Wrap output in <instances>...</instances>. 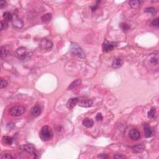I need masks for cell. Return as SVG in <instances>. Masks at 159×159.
<instances>
[{
	"label": "cell",
	"mask_w": 159,
	"mask_h": 159,
	"mask_svg": "<svg viewBox=\"0 0 159 159\" xmlns=\"http://www.w3.org/2000/svg\"><path fill=\"white\" fill-rule=\"evenodd\" d=\"M123 62L121 59L116 58L114 59L112 63V67L113 68H119L123 65Z\"/></svg>",
	"instance_id": "cell-15"
},
{
	"label": "cell",
	"mask_w": 159,
	"mask_h": 159,
	"mask_svg": "<svg viewBox=\"0 0 159 159\" xmlns=\"http://www.w3.org/2000/svg\"><path fill=\"white\" fill-rule=\"evenodd\" d=\"M52 47H53V43L47 39H42L39 44V48L41 50L45 52L51 50Z\"/></svg>",
	"instance_id": "cell-4"
},
{
	"label": "cell",
	"mask_w": 159,
	"mask_h": 159,
	"mask_svg": "<svg viewBox=\"0 0 159 159\" xmlns=\"http://www.w3.org/2000/svg\"><path fill=\"white\" fill-rule=\"evenodd\" d=\"M116 46L114 42H110L108 40H105L103 44V50L104 52H108L114 49Z\"/></svg>",
	"instance_id": "cell-7"
},
{
	"label": "cell",
	"mask_w": 159,
	"mask_h": 159,
	"mask_svg": "<svg viewBox=\"0 0 159 159\" xmlns=\"http://www.w3.org/2000/svg\"><path fill=\"white\" fill-rule=\"evenodd\" d=\"M21 149L24 151H26L30 154L33 155L35 157V155H37L36 150H35V147L33 144H26L21 147Z\"/></svg>",
	"instance_id": "cell-5"
},
{
	"label": "cell",
	"mask_w": 159,
	"mask_h": 159,
	"mask_svg": "<svg viewBox=\"0 0 159 159\" xmlns=\"http://www.w3.org/2000/svg\"><path fill=\"white\" fill-rule=\"evenodd\" d=\"M3 18H4V21H13V17L11 13H10L9 12H5L3 14Z\"/></svg>",
	"instance_id": "cell-20"
},
{
	"label": "cell",
	"mask_w": 159,
	"mask_h": 159,
	"mask_svg": "<svg viewBox=\"0 0 159 159\" xmlns=\"http://www.w3.org/2000/svg\"><path fill=\"white\" fill-rule=\"evenodd\" d=\"M24 111H25V108H24L23 106H16L10 108L9 113L11 116L17 117V116H19L23 114V113H24Z\"/></svg>",
	"instance_id": "cell-3"
},
{
	"label": "cell",
	"mask_w": 159,
	"mask_h": 159,
	"mask_svg": "<svg viewBox=\"0 0 159 159\" xmlns=\"http://www.w3.org/2000/svg\"><path fill=\"white\" fill-rule=\"evenodd\" d=\"M5 4H6V1H0V8H1V9H3V7L5 6Z\"/></svg>",
	"instance_id": "cell-34"
},
{
	"label": "cell",
	"mask_w": 159,
	"mask_h": 159,
	"mask_svg": "<svg viewBox=\"0 0 159 159\" xmlns=\"http://www.w3.org/2000/svg\"><path fill=\"white\" fill-rule=\"evenodd\" d=\"M39 137L43 141H49L53 138V132L51 128L49 126H43L40 129Z\"/></svg>",
	"instance_id": "cell-1"
},
{
	"label": "cell",
	"mask_w": 159,
	"mask_h": 159,
	"mask_svg": "<svg viewBox=\"0 0 159 159\" xmlns=\"http://www.w3.org/2000/svg\"><path fill=\"white\" fill-rule=\"evenodd\" d=\"M144 129L145 137L147 138L150 137L152 136V134H153V131H152V129L150 128V126L147 124H145L144 126Z\"/></svg>",
	"instance_id": "cell-14"
},
{
	"label": "cell",
	"mask_w": 159,
	"mask_h": 159,
	"mask_svg": "<svg viewBox=\"0 0 159 159\" xmlns=\"http://www.w3.org/2000/svg\"><path fill=\"white\" fill-rule=\"evenodd\" d=\"M81 84H82V80H81L80 79L76 80L73 81V82L69 85V87H68L67 89H68V90H72L73 89L76 88L80 85Z\"/></svg>",
	"instance_id": "cell-17"
},
{
	"label": "cell",
	"mask_w": 159,
	"mask_h": 159,
	"mask_svg": "<svg viewBox=\"0 0 159 159\" xmlns=\"http://www.w3.org/2000/svg\"><path fill=\"white\" fill-rule=\"evenodd\" d=\"M99 158H108V155L107 154H104V153H101V154L98 155Z\"/></svg>",
	"instance_id": "cell-32"
},
{
	"label": "cell",
	"mask_w": 159,
	"mask_h": 159,
	"mask_svg": "<svg viewBox=\"0 0 159 159\" xmlns=\"http://www.w3.org/2000/svg\"><path fill=\"white\" fill-rule=\"evenodd\" d=\"M155 115H156V109L155 108H152L148 112V118L153 119L155 117Z\"/></svg>",
	"instance_id": "cell-23"
},
{
	"label": "cell",
	"mask_w": 159,
	"mask_h": 159,
	"mask_svg": "<svg viewBox=\"0 0 159 159\" xmlns=\"http://www.w3.org/2000/svg\"><path fill=\"white\" fill-rule=\"evenodd\" d=\"M142 1H139V0H132V1H129V5L132 8V9H137L140 6V3Z\"/></svg>",
	"instance_id": "cell-18"
},
{
	"label": "cell",
	"mask_w": 159,
	"mask_h": 159,
	"mask_svg": "<svg viewBox=\"0 0 159 159\" xmlns=\"http://www.w3.org/2000/svg\"><path fill=\"white\" fill-rule=\"evenodd\" d=\"M16 54L19 59H24L28 56V50H27L26 48L22 47L17 49Z\"/></svg>",
	"instance_id": "cell-9"
},
{
	"label": "cell",
	"mask_w": 159,
	"mask_h": 159,
	"mask_svg": "<svg viewBox=\"0 0 159 159\" xmlns=\"http://www.w3.org/2000/svg\"><path fill=\"white\" fill-rule=\"evenodd\" d=\"M8 85V82H6V80L4 79L1 78V83H0V88L1 89L4 88H6Z\"/></svg>",
	"instance_id": "cell-27"
},
{
	"label": "cell",
	"mask_w": 159,
	"mask_h": 159,
	"mask_svg": "<svg viewBox=\"0 0 159 159\" xmlns=\"http://www.w3.org/2000/svg\"><path fill=\"white\" fill-rule=\"evenodd\" d=\"M120 27H121V28L122 29V30H123V31H128V30L130 29V27L128 24H127L126 23H122L121 24V25H120Z\"/></svg>",
	"instance_id": "cell-26"
},
{
	"label": "cell",
	"mask_w": 159,
	"mask_h": 159,
	"mask_svg": "<svg viewBox=\"0 0 159 159\" xmlns=\"http://www.w3.org/2000/svg\"><path fill=\"white\" fill-rule=\"evenodd\" d=\"M79 106L83 108H89L93 104V101L91 99H79L78 103Z\"/></svg>",
	"instance_id": "cell-8"
},
{
	"label": "cell",
	"mask_w": 159,
	"mask_h": 159,
	"mask_svg": "<svg viewBox=\"0 0 159 159\" xmlns=\"http://www.w3.org/2000/svg\"><path fill=\"white\" fill-rule=\"evenodd\" d=\"M79 99L78 98H70L67 103V107L69 109H72L78 103Z\"/></svg>",
	"instance_id": "cell-11"
},
{
	"label": "cell",
	"mask_w": 159,
	"mask_h": 159,
	"mask_svg": "<svg viewBox=\"0 0 159 159\" xmlns=\"http://www.w3.org/2000/svg\"><path fill=\"white\" fill-rule=\"evenodd\" d=\"M152 24L153 26L155 27H158L159 26V21H158V18H156V19H153L152 22Z\"/></svg>",
	"instance_id": "cell-29"
},
{
	"label": "cell",
	"mask_w": 159,
	"mask_h": 159,
	"mask_svg": "<svg viewBox=\"0 0 159 159\" xmlns=\"http://www.w3.org/2000/svg\"><path fill=\"white\" fill-rule=\"evenodd\" d=\"M3 143L7 145H11L13 144V139L8 136H4L2 139Z\"/></svg>",
	"instance_id": "cell-22"
},
{
	"label": "cell",
	"mask_w": 159,
	"mask_h": 159,
	"mask_svg": "<svg viewBox=\"0 0 159 159\" xmlns=\"http://www.w3.org/2000/svg\"><path fill=\"white\" fill-rule=\"evenodd\" d=\"M13 25L16 28L20 29L22 28L23 27L24 25V22L21 18H18V16H16L14 19L13 20Z\"/></svg>",
	"instance_id": "cell-13"
},
{
	"label": "cell",
	"mask_w": 159,
	"mask_h": 159,
	"mask_svg": "<svg viewBox=\"0 0 159 159\" xmlns=\"http://www.w3.org/2000/svg\"><path fill=\"white\" fill-rule=\"evenodd\" d=\"M42 113V108L40 106L36 105L34 106L33 108H32L31 110H30V113L33 115L34 117H38V116H40Z\"/></svg>",
	"instance_id": "cell-12"
},
{
	"label": "cell",
	"mask_w": 159,
	"mask_h": 159,
	"mask_svg": "<svg viewBox=\"0 0 159 159\" xmlns=\"http://www.w3.org/2000/svg\"><path fill=\"white\" fill-rule=\"evenodd\" d=\"M149 63L151 65L155 66V67H158V54H153L149 56Z\"/></svg>",
	"instance_id": "cell-6"
},
{
	"label": "cell",
	"mask_w": 159,
	"mask_h": 159,
	"mask_svg": "<svg viewBox=\"0 0 159 159\" xmlns=\"http://www.w3.org/2000/svg\"><path fill=\"white\" fill-rule=\"evenodd\" d=\"M11 55V53L5 49V47H2L1 48V59H5Z\"/></svg>",
	"instance_id": "cell-19"
},
{
	"label": "cell",
	"mask_w": 159,
	"mask_h": 159,
	"mask_svg": "<svg viewBox=\"0 0 159 159\" xmlns=\"http://www.w3.org/2000/svg\"><path fill=\"white\" fill-rule=\"evenodd\" d=\"M8 26V23L7 21H4V20H2L1 21V30H5L6 29Z\"/></svg>",
	"instance_id": "cell-25"
},
{
	"label": "cell",
	"mask_w": 159,
	"mask_h": 159,
	"mask_svg": "<svg viewBox=\"0 0 159 159\" xmlns=\"http://www.w3.org/2000/svg\"><path fill=\"white\" fill-rule=\"evenodd\" d=\"M70 52L71 53L76 55L80 59H85L86 54L83 51V50L77 44L72 43L70 47Z\"/></svg>",
	"instance_id": "cell-2"
},
{
	"label": "cell",
	"mask_w": 159,
	"mask_h": 159,
	"mask_svg": "<svg viewBox=\"0 0 159 159\" xmlns=\"http://www.w3.org/2000/svg\"><path fill=\"white\" fill-rule=\"evenodd\" d=\"M114 158H118V159H119V158H126V157L123 156V155H122L117 154V155H114Z\"/></svg>",
	"instance_id": "cell-33"
},
{
	"label": "cell",
	"mask_w": 159,
	"mask_h": 159,
	"mask_svg": "<svg viewBox=\"0 0 159 159\" xmlns=\"http://www.w3.org/2000/svg\"><path fill=\"white\" fill-rule=\"evenodd\" d=\"M52 19V14L50 13H47L44 15H43L42 17V20L43 22L47 23V22L50 21Z\"/></svg>",
	"instance_id": "cell-24"
},
{
	"label": "cell",
	"mask_w": 159,
	"mask_h": 159,
	"mask_svg": "<svg viewBox=\"0 0 159 159\" xmlns=\"http://www.w3.org/2000/svg\"><path fill=\"white\" fill-rule=\"evenodd\" d=\"M145 12H146V13H149V14H154V13H155L156 11H155V9L154 8L150 7V8H146L145 10Z\"/></svg>",
	"instance_id": "cell-28"
},
{
	"label": "cell",
	"mask_w": 159,
	"mask_h": 159,
	"mask_svg": "<svg viewBox=\"0 0 159 159\" xmlns=\"http://www.w3.org/2000/svg\"><path fill=\"white\" fill-rule=\"evenodd\" d=\"M1 158L4 159V158H13V156L9 154V153H5V154H3L2 156L1 157Z\"/></svg>",
	"instance_id": "cell-30"
},
{
	"label": "cell",
	"mask_w": 159,
	"mask_h": 159,
	"mask_svg": "<svg viewBox=\"0 0 159 159\" xmlns=\"http://www.w3.org/2000/svg\"><path fill=\"white\" fill-rule=\"evenodd\" d=\"M129 136L132 140H137L138 139H139L140 135L139 131L138 130H137L136 129H133L130 131L129 133Z\"/></svg>",
	"instance_id": "cell-10"
},
{
	"label": "cell",
	"mask_w": 159,
	"mask_h": 159,
	"mask_svg": "<svg viewBox=\"0 0 159 159\" xmlns=\"http://www.w3.org/2000/svg\"><path fill=\"white\" fill-rule=\"evenodd\" d=\"M103 119V117L101 114V113H98L96 116V120L97 121H101Z\"/></svg>",
	"instance_id": "cell-31"
},
{
	"label": "cell",
	"mask_w": 159,
	"mask_h": 159,
	"mask_svg": "<svg viewBox=\"0 0 159 159\" xmlns=\"http://www.w3.org/2000/svg\"><path fill=\"white\" fill-rule=\"evenodd\" d=\"M144 149H145V147L142 144H140V145H136V146L133 147L132 150L134 152H137V153H139V152H142L143 150H144Z\"/></svg>",
	"instance_id": "cell-21"
},
{
	"label": "cell",
	"mask_w": 159,
	"mask_h": 159,
	"mask_svg": "<svg viewBox=\"0 0 159 159\" xmlns=\"http://www.w3.org/2000/svg\"><path fill=\"white\" fill-rule=\"evenodd\" d=\"M82 124L84 127L87 128H90L94 125V121L89 118H85L83 120Z\"/></svg>",
	"instance_id": "cell-16"
}]
</instances>
